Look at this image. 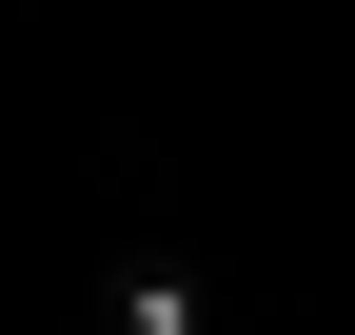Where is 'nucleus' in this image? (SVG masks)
<instances>
[{"label":"nucleus","mask_w":355,"mask_h":335,"mask_svg":"<svg viewBox=\"0 0 355 335\" xmlns=\"http://www.w3.org/2000/svg\"><path fill=\"white\" fill-rule=\"evenodd\" d=\"M79 335H217V276H198V257H119Z\"/></svg>","instance_id":"f257e3e1"}]
</instances>
